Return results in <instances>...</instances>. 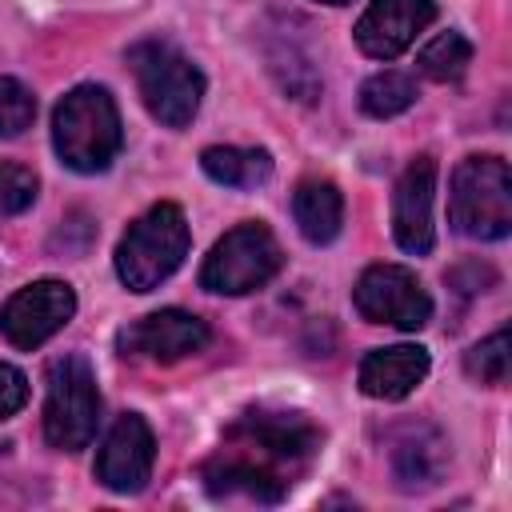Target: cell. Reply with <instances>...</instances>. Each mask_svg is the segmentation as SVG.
<instances>
[{"mask_svg": "<svg viewBox=\"0 0 512 512\" xmlns=\"http://www.w3.org/2000/svg\"><path fill=\"white\" fill-rule=\"evenodd\" d=\"M316 448L320 428L304 412L256 408L228 424L220 452L204 460L200 476L212 496H248L260 504H276Z\"/></svg>", "mask_w": 512, "mask_h": 512, "instance_id": "1", "label": "cell"}, {"mask_svg": "<svg viewBox=\"0 0 512 512\" xmlns=\"http://www.w3.org/2000/svg\"><path fill=\"white\" fill-rule=\"evenodd\" d=\"M124 144L120 112L108 88L80 84L52 112V148L72 172H104Z\"/></svg>", "mask_w": 512, "mask_h": 512, "instance_id": "2", "label": "cell"}, {"mask_svg": "<svg viewBox=\"0 0 512 512\" xmlns=\"http://www.w3.org/2000/svg\"><path fill=\"white\" fill-rule=\"evenodd\" d=\"M188 220L180 204L164 200L152 204L116 244V276L128 292H152L160 288L188 256Z\"/></svg>", "mask_w": 512, "mask_h": 512, "instance_id": "3", "label": "cell"}, {"mask_svg": "<svg viewBox=\"0 0 512 512\" xmlns=\"http://www.w3.org/2000/svg\"><path fill=\"white\" fill-rule=\"evenodd\" d=\"M448 220L468 240H504L512 228V176L500 156H464L448 184Z\"/></svg>", "mask_w": 512, "mask_h": 512, "instance_id": "4", "label": "cell"}, {"mask_svg": "<svg viewBox=\"0 0 512 512\" xmlns=\"http://www.w3.org/2000/svg\"><path fill=\"white\" fill-rule=\"evenodd\" d=\"M128 64L136 72V88L144 96V108L168 124L184 128L200 112L204 100V76L200 68L168 40H140L128 48Z\"/></svg>", "mask_w": 512, "mask_h": 512, "instance_id": "5", "label": "cell"}, {"mask_svg": "<svg viewBox=\"0 0 512 512\" xmlns=\"http://www.w3.org/2000/svg\"><path fill=\"white\" fill-rule=\"evenodd\" d=\"M100 424L96 372L80 352L56 356L48 364V400H44V436L60 452H80L92 444Z\"/></svg>", "mask_w": 512, "mask_h": 512, "instance_id": "6", "label": "cell"}, {"mask_svg": "<svg viewBox=\"0 0 512 512\" xmlns=\"http://www.w3.org/2000/svg\"><path fill=\"white\" fill-rule=\"evenodd\" d=\"M280 264H284L280 240L260 220H244L232 232H224L204 256L200 288L216 296H244V292L264 288L280 272Z\"/></svg>", "mask_w": 512, "mask_h": 512, "instance_id": "7", "label": "cell"}, {"mask_svg": "<svg viewBox=\"0 0 512 512\" xmlns=\"http://www.w3.org/2000/svg\"><path fill=\"white\" fill-rule=\"evenodd\" d=\"M352 304L368 324H392L416 332L432 320V300L412 268L404 264H372L352 288Z\"/></svg>", "mask_w": 512, "mask_h": 512, "instance_id": "8", "label": "cell"}, {"mask_svg": "<svg viewBox=\"0 0 512 512\" xmlns=\"http://www.w3.org/2000/svg\"><path fill=\"white\" fill-rule=\"evenodd\" d=\"M76 312V292L64 280H36L8 296L0 308V332L12 348H40Z\"/></svg>", "mask_w": 512, "mask_h": 512, "instance_id": "9", "label": "cell"}, {"mask_svg": "<svg viewBox=\"0 0 512 512\" xmlns=\"http://www.w3.org/2000/svg\"><path fill=\"white\" fill-rule=\"evenodd\" d=\"M204 344H208V324L184 308L148 312L116 332L120 356H136V360H152V364L184 360L192 352H204Z\"/></svg>", "mask_w": 512, "mask_h": 512, "instance_id": "10", "label": "cell"}, {"mask_svg": "<svg viewBox=\"0 0 512 512\" xmlns=\"http://www.w3.org/2000/svg\"><path fill=\"white\" fill-rule=\"evenodd\" d=\"M152 460H156V440H152V428L140 412H124L104 444H100V456H96V480L108 488V492H140L152 476Z\"/></svg>", "mask_w": 512, "mask_h": 512, "instance_id": "11", "label": "cell"}, {"mask_svg": "<svg viewBox=\"0 0 512 512\" xmlns=\"http://www.w3.org/2000/svg\"><path fill=\"white\" fill-rule=\"evenodd\" d=\"M432 20L436 0H372L356 20V48L372 60H396Z\"/></svg>", "mask_w": 512, "mask_h": 512, "instance_id": "12", "label": "cell"}, {"mask_svg": "<svg viewBox=\"0 0 512 512\" xmlns=\"http://www.w3.org/2000/svg\"><path fill=\"white\" fill-rule=\"evenodd\" d=\"M432 200H436V160L432 156H416L400 172L396 192H392V236L412 256H428L432 244H436Z\"/></svg>", "mask_w": 512, "mask_h": 512, "instance_id": "13", "label": "cell"}, {"mask_svg": "<svg viewBox=\"0 0 512 512\" xmlns=\"http://www.w3.org/2000/svg\"><path fill=\"white\" fill-rule=\"evenodd\" d=\"M428 376V352L420 344L372 348L360 360V392L372 400H404Z\"/></svg>", "mask_w": 512, "mask_h": 512, "instance_id": "14", "label": "cell"}, {"mask_svg": "<svg viewBox=\"0 0 512 512\" xmlns=\"http://www.w3.org/2000/svg\"><path fill=\"white\" fill-rule=\"evenodd\" d=\"M292 216L308 244H332L344 228V196L332 180L308 176L292 192Z\"/></svg>", "mask_w": 512, "mask_h": 512, "instance_id": "15", "label": "cell"}, {"mask_svg": "<svg viewBox=\"0 0 512 512\" xmlns=\"http://www.w3.org/2000/svg\"><path fill=\"white\" fill-rule=\"evenodd\" d=\"M200 168L208 180L224 188H260L272 176V156L264 148H236V144H212L200 152Z\"/></svg>", "mask_w": 512, "mask_h": 512, "instance_id": "16", "label": "cell"}, {"mask_svg": "<svg viewBox=\"0 0 512 512\" xmlns=\"http://www.w3.org/2000/svg\"><path fill=\"white\" fill-rule=\"evenodd\" d=\"M392 468L400 488H428L440 480L444 472V440L436 432H416L408 440L396 444L392 452Z\"/></svg>", "mask_w": 512, "mask_h": 512, "instance_id": "17", "label": "cell"}, {"mask_svg": "<svg viewBox=\"0 0 512 512\" xmlns=\"http://www.w3.org/2000/svg\"><path fill=\"white\" fill-rule=\"evenodd\" d=\"M412 100H416V84L408 72H396V68H384L360 84V108L376 120L400 116L404 108H412Z\"/></svg>", "mask_w": 512, "mask_h": 512, "instance_id": "18", "label": "cell"}, {"mask_svg": "<svg viewBox=\"0 0 512 512\" xmlns=\"http://www.w3.org/2000/svg\"><path fill=\"white\" fill-rule=\"evenodd\" d=\"M416 64H420V72H424L428 80H440V84L460 80V76L468 72V64H472V44H468L460 32H440V36H432V40L420 48Z\"/></svg>", "mask_w": 512, "mask_h": 512, "instance_id": "19", "label": "cell"}, {"mask_svg": "<svg viewBox=\"0 0 512 512\" xmlns=\"http://www.w3.org/2000/svg\"><path fill=\"white\" fill-rule=\"evenodd\" d=\"M464 372L472 380H480V384H492V388L504 384L508 380V328H500L488 340L472 344L468 356H464Z\"/></svg>", "mask_w": 512, "mask_h": 512, "instance_id": "20", "label": "cell"}, {"mask_svg": "<svg viewBox=\"0 0 512 512\" xmlns=\"http://www.w3.org/2000/svg\"><path fill=\"white\" fill-rule=\"evenodd\" d=\"M36 116V100L32 92L16 80V76H0V140L20 136Z\"/></svg>", "mask_w": 512, "mask_h": 512, "instance_id": "21", "label": "cell"}, {"mask_svg": "<svg viewBox=\"0 0 512 512\" xmlns=\"http://www.w3.org/2000/svg\"><path fill=\"white\" fill-rule=\"evenodd\" d=\"M36 172L24 168V164H0V220L8 216H20L24 208H32L36 200Z\"/></svg>", "mask_w": 512, "mask_h": 512, "instance_id": "22", "label": "cell"}, {"mask_svg": "<svg viewBox=\"0 0 512 512\" xmlns=\"http://www.w3.org/2000/svg\"><path fill=\"white\" fill-rule=\"evenodd\" d=\"M28 404V376L12 364H0V420L16 416Z\"/></svg>", "mask_w": 512, "mask_h": 512, "instance_id": "23", "label": "cell"}, {"mask_svg": "<svg viewBox=\"0 0 512 512\" xmlns=\"http://www.w3.org/2000/svg\"><path fill=\"white\" fill-rule=\"evenodd\" d=\"M320 4H348V0H320Z\"/></svg>", "mask_w": 512, "mask_h": 512, "instance_id": "24", "label": "cell"}]
</instances>
